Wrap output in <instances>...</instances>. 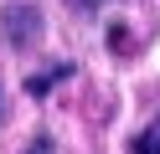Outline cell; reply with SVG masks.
Returning a JSON list of instances; mask_svg holds the SVG:
<instances>
[{"label": "cell", "mask_w": 160, "mask_h": 154, "mask_svg": "<svg viewBox=\"0 0 160 154\" xmlns=\"http://www.w3.org/2000/svg\"><path fill=\"white\" fill-rule=\"evenodd\" d=\"M5 41L11 46H36L42 41V10L36 5H11L5 10Z\"/></svg>", "instance_id": "6da1fadb"}, {"label": "cell", "mask_w": 160, "mask_h": 154, "mask_svg": "<svg viewBox=\"0 0 160 154\" xmlns=\"http://www.w3.org/2000/svg\"><path fill=\"white\" fill-rule=\"evenodd\" d=\"M62 77H72V67H67V62H57L52 72H36V77L26 82V87H31V92H47V87H52V82H62Z\"/></svg>", "instance_id": "7a4b0ae2"}, {"label": "cell", "mask_w": 160, "mask_h": 154, "mask_svg": "<svg viewBox=\"0 0 160 154\" xmlns=\"http://www.w3.org/2000/svg\"><path fill=\"white\" fill-rule=\"evenodd\" d=\"M134 154H160V118L150 123V128H139V139H134Z\"/></svg>", "instance_id": "3957f363"}, {"label": "cell", "mask_w": 160, "mask_h": 154, "mask_svg": "<svg viewBox=\"0 0 160 154\" xmlns=\"http://www.w3.org/2000/svg\"><path fill=\"white\" fill-rule=\"evenodd\" d=\"M72 10H83V16H98V5H108V0H67Z\"/></svg>", "instance_id": "277c9868"}, {"label": "cell", "mask_w": 160, "mask_h": 154, "mask_svg": "<svg viewBox=\"0 0 160 154\" xmlns=\"http://www.w3.org/2000/svg\"><path fill=\"white\" fill-rule=\"evenodd\" d=\"M31 154H52V149H47V139H36V149H31Z\"/></svg>", "instance_id": "5b68a950"}]
</instances>
